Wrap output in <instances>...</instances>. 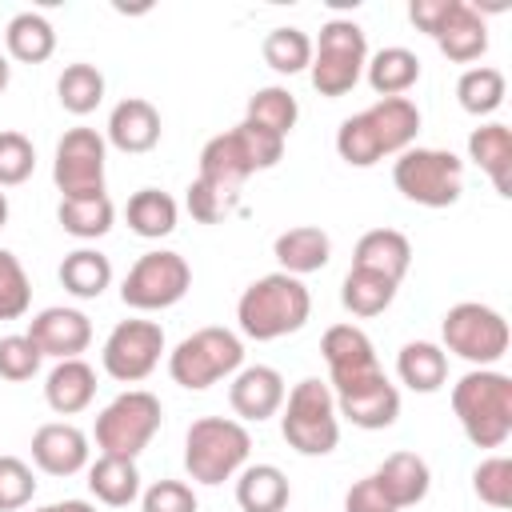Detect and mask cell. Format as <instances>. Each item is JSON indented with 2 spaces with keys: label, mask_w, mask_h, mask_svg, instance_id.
<instances>
[{
  "label": "cell",
  "mask_w": 512,
  "mask_h": 512,
  "mask_svg": "<svg viewBox=\"0 0 512 512\" xmlns=\"http://www.w3.org/2000/svg\"><path fill=\"white\" fill-rule=\"evenodd\" d=\"M436 44H440V52H444L448 60H456V64L480 60V56L488 52V24H484V16H480L476 8L460 4L456 16H452V20L444 24V32L436 36Z\"/></svg>",
  "instance_id": "83f0119b"
},
{
  "label": "cell",
  "mask_w": 512,
  "mask_h": 512,
  "mask_svg": "<svg viewBox=\"0 0 512 512\" xmlns=\"http://www.w3.org/2000/svg\"><path fill=\"white\" fill-rule=\"evenodd\" d=\"M40 360H44V356H40V348L28 340V332L0 340V376H4V380H12V384L32 380V376L40 372Z\"/></svg>",
  "instance_id": "f6af8a7d"
},
{
  "label": "cell",
  "mask_w": 512,
  "mask_h": 512,
  "mask_svg": "<svg viewBox=\"0 0 512 512\" xmlns=\"http://www.w3.org/2000/svg\"><path fill=\"white\" fill-rule=\"evenodd\" d=\"M228 404L240 420H268L284 404V376L268 364L244 368L228 388Z\"/></svg>",
  "instance_id": "ac0fdd59"
},
{
  "label": "cell",
  "mask_w": 512,
  "mask_h": 512,
  "mask_svg": "<svg viewBox=\"0 0 512 512\" xmlns=\"http://www.w3.org/2000/svg\"><path fill=\"white\" fill-rule=\"evenodd\" d=\"M332 396H336V416H344L348 424L368 428V432L392 428L400 416V392H396V384H388L384 368H372L356 380L332 384Z\"/></svg>",
  "instance_id": "4fadbf2b"
},
{
  "label": "cell",
  "mask_w": 512,
  "mask_h": 512,
  "mask_svg": "<svg viewBox=\"0 0 512 512\" xmlns=\"http://www.w3.org/2000/svg\"><path fill=\"white\" fill-rule=\"evenodd\" d=\"M248 448H252V436L240 420L200 416L188 424V436H184V468L196 484L212 488L240 472V464L248 460Z\"/></svg>",
  "instance_id": "3957f363"
},
{
  "label": "cell",
  "mask_w": 512,
  "mask_h": 512,
  "mask_svg": "<svg viewBox=\"0 0 512 512\" xmlns=\"http://www.w3.org/2000/svg\"><path fill=\"white\" fill-rule=\"evenodd\" d=\"M140 504L144 512H196V492L184 480H156Z\"/></svg>",
  "instance_id": "bcb514c9"
},
{
  "label": "cell",
  "mask_w": 512,
  "mask_h": 512,
  "mask_svg": "<svg viewBox=\"0 0 512 512\" xmlns=\"http://www.w3.org/2000/svg\"><path fill=\"white\" fill-rule=\"evenodd\" d=\"M108 140L120 152H132V156L152 152L160 144V112H156V104H148L140 96L120 100L112 108V116H108Z\"/></svg>",
  "instance_id": "d6986e66"
},
{
  "label": "cell",
  "mask_w": 512,
  "mask_h": 512,
  "mask_svg": "<svg viewBox=\"0 0 512 512\" xmlns=\"http://www.w3.org/2000/svg\"><path fill=\"white\" fill-rule=\"evenodd\" d=\"M28 340L40 348V356H56V360H76L88 344H92V324L84 312L76 308H44L32 328Z\"/></svg>",
  "instance_id": "9a60e30c"
},
{
  "label": "cell",
  "mask_w": 512,
  "mask_h": 512,
  "mask_svg": "<svg viewBox=\"0 0 512 512\" xmlns=\"http://www.w3.org/2000/svg\"><path fill=\"white\" fill-rule=\"evenodd\" d=\"M264 64L280 76H296L312 64V40L300 28H272L264 36Z\"/></svg>",
  "instance_id": "f35d334b"
},
{
  "label": "cell",
  "mask_w": 512,
  "mask_h": 512,
  "mask_svg": "<svg viewBox=\"0 0 512 512\" xmlns=\"http://www.w3.org/2000/svg\"><path fill=\"white\" fill-rule=\"evenodd\" d=\"M56 96H60L64 112H72V116L96 112L100 100H104V76H100V68L96 64H68L60 72V80H56Z\"/></svg>",
  "instance_id": "8d00e7d4"
},
{
  "label": "cell",
  "mask_w": 512,
  "mask_h": 512,
  "mask_svg": "<svg viewBox=\"0 0 512 512\" xmlns=\"http://www.w3.org/2000/svg\"><path fill=\"white\" fill-rule=\"evenodd\" d=\"M88 488L100 504L108 508H124L140 496V472H136V460H124V456H100L88 472Z\"/></svg>",
  "instance_id": "4316f807"
},
{
  "label": "cell",
  "mask_w": 512,
  "mask_h": 512,
  "mask_svg": "<svg viewBox=\"0 0 512 512\" xmlns=\"http://www.w3.org/2000/svg\"><path fill=\"white\" fill-rule=\"evenodd\" d=\"M36 496V476L20 456H0V512H16Z\"/></svg>",
  "instance_id": "ee69618b"
},
{
  "label": "cell",
  "mask_w": 512,
  "mask_h": 512,
  "mask_svg": "<svg viewBox=\"0 0 512 512\" xmlns=\"http://www.w3.org/2000/svg\"><path fill=\"white\" fill-rule=\"evenodd\" d=\"M36 512H96L88 500H64V504H48V508H36Z\"/></svg>",
  "instance_id": "816d5d0a"
},
{
  "label": "cell",
  "mask_w": 512,
  "mask_h": 512,
  "mask_svg": "<svg viewBox=\"0 0 512 512\" xmlns=\"http://www.w3.org/2000/svg\"><path fill=\"white\" fill-rule=\"evenodd\" d=\"M4 224H8V196L0 192V228H4Z\"/></svg>",
  "instance_id": "db71d44e"
},
{
  "label": "cell",
  "mask_w": 512,
  "mask_h": 512,
  "mask_svg": "<svg viewBox=\"0 0 512 512\" xmlns=\"http://www.w3.org/2000/svg\"><path fill=\"white\" fill-rule=\"evenodd\" d=\"M4 44H8V56L12 60H20V64H44L56 52V32H52V24L44 16L20 12V16L8 20Z\"/></svg>",
  "instance_id": "f546056e"
},
{
  "label": "cell",
  "mask_w": 512,
  "mask_h": 512,
  "mask_svg": "<svg viewBox=\"0 0 512 512\" xmlns=\"http://www.w3.org/2000/svg\"><path fill=\"white\" fill-rule=\"evenodd\" d=\"M280 432L288 448H296L300 456H328L340 444V416H336L332 388L324 380H300L288 392Z\"/></svg>",
  "instance_id": "277c9868"
},
{
  "label": "cell",
  "mask_w": 512,
  "mask_h": 512,
  "mask_svg": "<svg viewBox=\"0 0 512 512\" xmlns=\"http://www.w3.org/2000/svg\"><path fill=\"white\" fill-rule=\"evenodd\" d=\"M472 488L488 508H512V460L508 456H488L472 472Z\"/></svg>",
  "instance_id": "b9f144b4"
},
{
  "label": "cell",
  "mask_w": 512,
  "mask_h": 512,
  "mask_svg": "<svg viewBox=\"0 0 512 512\" xmlns=\"http://www.w3.org/2000/svg\"><path fill=\"white\" fill-rule=\"evenodd\" d=\"M32 304V284L24 264L0 248V320H20Z\"/></svg>",
  "instance_id": "60d3db41"
},
{
  "label": "cell",
  "mask_w": 512,
  "mask_h": 512,
  "mask_svg": "<svg viewBox=\"0 0 512 512\" xmlns=\"http://www.w3.org/2000/svg\"><path fill=\"white\" fill-rule=\"evenodd\" d=\"M252 172H256V160H252V152H248V144H244V136L236 128L212 136L204 144V152H200V180L208 188H216L228 204L236 200V192L244 188V180Z\"/></svg>",
  "instance_id": "5bb4252c"
},
{
  "label": "cell",
  "mask_w": 512,
  "mask_h": 512,
  "mask_svg": "<svg viewBox=\"0 0 512 512\" xmlns=\"http://www.w3.org/2000/svg\"><path fill=\"white\" fill-rule=\"evenodd\" d=\"M52 180L60 188V200L80 196H104V136L96 128H72L56 144Z\"/></svg>",
  "instance_id": "8fae6325"
},
{
  "label": "cell",
  "mask_w": 512,
  "mask_h": 512,
  "mask_svg": "<svg viewBox=\"0 0 512 512\" xmlns=\"http://www.w3.org/2000/svg\"><path fill=\"white\" fill-rule=\"evenodd\" d=\"M364 68H368V84L380 100L404 96L420 80V56L408 48H380Z\"/></svg>",
  "instance_id": "f1b7e54d"
},
{
  "label": "cell",
  "mask_w": 512,
  "mask_h": 512,
  "mask_svg": "<svg viewBox=\"0 0 512 512\" xmlns=\"http://www.w3.org/2000/svg\"><path fill=\"white\" fill-rule=\"evenodd\" d=\"M392 180L404 200L424 204V208H452L464 192V164L460 156L444 148H408L400 152Z\"/></svg>",
  "instance_id": "5b68a950"
},
{
  "label": "cell",
  "mask_w": 512,
  "mask_h": 512,
  "mask_svg": "<svg viewBox=\"0 0 512 512\" xmlns=\"http://www.w3.org/2000/svg\"><path fill=\"white\" fill-rule=\"evenodd\" d=\"M308 312H312V296L288 272L260 276L256 284L244 288V296L236 304L240 332L252 336V340H280L288 332H300Z\"/></svg>",
  "instance_id": "6da1fadb"
},
{
  "label": "cell",
  "mask_w": 512,
  "mask_h": 512,
  "mask_svg": "<svg viewBox=\"0 0 512 512\" xmlns=\"http://www.w3.org/2000/svg\"><path fill=\"white\" fill-rule=\"evenodd\" d=\"M236 132L244 136V144H248V152H252V160H256V172H264V168H276V164H280V156H284V136H276V132L260 128V124H248V120H240V124H236Z\"/></svg>",
  "instance_id": "7dc6e473"
},
{
  "label": "cell",
  "mask_w": 512,
  "mask_h": 512,
  "mask_svg": "<svg viewBox=\"0 0 512 512\" xmlns=\"http://www.w3.org/2000/svg\"><path fill=\"white\" fill-rule=\"evenodd\" d=\"M372 480H376V484H380V492L396 504V512H400V508L420 504V500L428 496V488H432L428 460H424V456H416V452H392V456L372 472Z\"/></svg>",
  "instance_id": "44dd1931"
},
{
  "label": "cell",
  "mask_w": 512,
  "mask_h": 512,
  "mask_svg": "<svg viewBox=\"0 0 512 512\" xmlns=\"http://www.w3.org/2000/svg\"><path fill=\"white\" fill-rule=\"evenodd\" d=\"M288 476L276 464H252L236 480V504L244 512H284L288 508Z\"/></svg>",
  "instance_id": "484cf974"
},
{
  "label": "cell",
  "mask_w": 512,
  "mask_h": 512,
  "mask_svg": "<svg viewBox=\"0 0 512 512\" xmlns=\"http://www.w3.org/2000/svg\"><path fill=\"white\" fill-rule=\"evenodd\" d=\"M240 360H244V344L228 328H200L176 344V352L168 356V372L180 388L204 392L216 380L232 376Z\"/></svg>",
  "instance_id": "8992f818"
},
{
  "label": "cell",
  "mask_w": 512,
  "mask_h": 512,
  "mask_svg": "<svg viewBox=\"0 0 512 512\" xmlns=\"http://www.w3.org/2000/svg\"><path fill=\"white\" fill-rule=\"evenodd\" d=\"M444 344L448 352H456L460 360L468 364H496L504 352H508V320L488 308V304H476V300H464V304H452L444 312Z\"/></svg>",
  "instance_id": "9c48e42d"
},
{
  "label": "cell",
  "mask_w": 512,
  "mask_h": 512,
  "mask_svg": "<svg viewBox=\"0 0 512 512\" xmlns=\"http://www.w3.org/2000/svg\"><path fill=\"white\" fill-rule=\"evenodd\" d=\"M32 460L48 476H72L88 464V436L76 424H40L32 436Z\"/></svg>",
  "instance_id": "2e32d148"
},
{
  "label": "cell",
  "mask_w": 512,
  "mask_h": 512,
  "mask_svg": "<svg viewBox=\"0 0 512 512\" xmlns=\"http://www.w3.org/2000/svg\"><path fill=\"white\" fill-rule=\"evenodd\" d=\"M56 220H60V228H64L68 236H76V240H96V236H104V232L112 228L116 208H112L108 196H80V200H60Z\"/></svg>",
  "instance_id": "d6a6232c"
},
{
  "label": "cell",
  "mask_w": 512,
  "mask_h": 512,
  "mask_svg": "<svg viewBox=\"0 0 512 512\" xmlns=\"http://www.w3.org/2000/svg\"><path fill=\"white\" fill-rule=\"evenodd\" d=\"M296 116H300V104H296V96L288 88H260L248 100V112H244L248 124H260V128H268L276 136H288L296 128Z\"/></svg>",
  "instance_id": "74e56055"
},
{
  "label": "cell",
  "mask_w": 512,
  "mask_h": 512,
  "mask_svg": "<svg viewBox=\"0 0 512 512\" xmlns=\"http://www.w3.org/2000/svg\"><path fill=\"white\" fill-rule=\"evenodd\" d=\"M344 512H396V504L380 492V484L372 476H364L344 492Z\"/></svg>",
  "instance_id": "f907efd6"
},
{
  "label": "cell",
  "mask_w": 512,
  "mask_h": 512,
  "mask_svg": "<svg viewBox=\"0 0 512 512\" xmlns=\"http://www.w3.org/2000/svg\"><path fill=\"white\" fill-rule=\"evenodd\" d=\"M228 208H232V204H228L216 188H208L200 176L188 184V212H192V220H200V224H216V220H224Z\"/></svg>",
  "instance_id": "681fc988"
},
{
  "label": "cell",
  "mask_w": 512,
  "mask_h": 512,
  "mask_svg": "<svg viewBox=\"0 0 512 512\" xmlns=\"http://www.w3.org/2000/svg\"><path fill=\"white\" fill-rule=\"evenodd\" d=\"M408 264H412V244L396 228H372V232H364L356 240L352 268H364V272H376V276L400 284L404 272H408Z\"/></svg>",
  "instance_id": "ffe728a7"
},
{
  "label": "cell",
  "mask_w": 512,
  "mask_h": 512,
  "mask_svg": "<svg viewBox=\"0 0 512 512\" xmlns=\"http://www.w3.org/2000/svg\"><path fill=\"white\" fill-rule=\"evenodd\" d=\"M376 144H380V156L388 152H408V144L416 140L420 132V108L408 100V96H388V100H376L368 112H364Z\"/></svg>",
  "instance_id": "7402d4cb"
},
{
  "label": "cell",
  "mask_w": 512,
  "mask_h": 512,
  "mask_svg": "<svg viewBox=\"0 0 512 512\" xmlns=\"http://www.w3.org/2000/svg\"><path fill=\"white\" fill-rule=\"evenodd\" d=\"M464 0H412V8H408V16H412V24L420 28V32H428L432 40L444 32V24L456 16V8H460Z\"/></svg>",
  "instance_id": "c3c4849f"
},
{
  "label": "cell",
  "mask_w": 512,
  "mask_h": 512,
  "mask_svg": "<svg viewBox=\"0 0 512 512\" xmlns=\"http://www.w3.org/2000/svg\"><path fill=\"white\" fill-rule=\"evenodd\" d=\"M336 152H340V160L352 164V168H372V164L380 160V144H376V136H372L364 112H356V116H348V120L340 124V132H336Z\"/></svg>",
  "instance_id": "ab89813d"
},
{
  "label": "cell",
  "mask_w": 512,
  "mask_h": 512,
  "mask_svg": "<svg viewBox=\"0 0 512 512\" xmlns=\"http://www.w3.org/2000/svg\"><path fill=\"white\" fill-rule=\"evenodd\" d=\"M452 412L476 448H500L512 436V380L476 368L452 388Z\"/></svg>",
  "instance_id": "7a4b0ae2"
},
{
  "label": "cell",
  "mask_w": 512,
  "mask_h": 512,
  "mask_svg": "<svg viewBox=\"0 0 512 512\" xmlns=\"http://www.w3.org/2000/svg\"><path fill=\"white\" fill-rule=\"evenodd\" d=\"M396 372L412 392H436L448 380V356L428 340H412L400 348Z\"/></svg>",
  "instance_id": "4dcf8cb0"
},
{
  "label": "cell",
  "mask_w": 512,
  "mask_h": 512,
  "mask_svg": "<svg viewBox=\"0 0 512 512\" xmlns=\"http://www.w3.org/2000/svg\"><path fill=\"white\" fill-rule=\"evenodd\" d=\"M160 400L144 388H132L124 396H116L100 416H96V444L104 456H124V460H136L148 440L156 436L160 428Z\"/></svg>",
  "instance_id": "ba28073f"
},
{
  "label": "cell",
  "mask_w": 512,
  "mask_h": 512,
  "mask_svg": "<svg viewBox=\"0 0 512 512\" xmlns=\"http://www.w3.org/2000/svg\"><path fill=\"white\" fill-rule=\"evenodd\" d=\"M188 284H192V268L180 252H144L124 276L120 300L136 312H160L184 300Z\"/></svg>",
  "instance_id": "30bf717a"
},
{
  "label": "cell",
  "mask_w": 512,
  "mask_h": 512,
  "mask_svg": "<svg viewBox=\"0 0 512 512\" xmlns=\"http://www.w3.org/2000/svg\"><path fill=\"white\" fill-rule=\"evenodd\" d=\"M396 288L392 280L376 276V272H364V268H348L344 276V288H340V300L352 316H380L392 300H396Z\"/></svg>",
  "instance_id": "d590c367"
},
{
  "label": "cell",
  "mask_w": 512,
  "mask_h": 512,
  "mask_svg": "<svg viewBox=\"0 0 512 512\" xmlns=\"http://www.w3.org/2000/svg\"><path fill=\"white\" fill-rule=\"evenodd\" d=\"M368 64V40L364 28L352 20H328L320 28V44L312 52V88L320 96H344L356 88L360 72Z\"/></svg>",
  "instance_id": "52a82bcc"
},
{
  "label": "cell",
  "mask_w": 512,
  "mask_h": 512,
  "mask_svg": "<svg viewBox=\"0 0 512 512\" xmlns=\"http://www.w3.org/2000/svg\"><path fill=\"white\" fill-rule=\"evenodd\" d=\"M320 352L328 360V384H344V380H356L372 368H380L376 352H372V340L356 328V324H332L320 340Z\"/></svg>",
  "instance_id": "e0dca14e"
},
{
  "label": "cell",
  "mask_w": 512,
  "mask_h": 512,
  "mask_svg": "<svg viewBox=\"0 0 512 512\" xmlns=\"http://www.w3.org/2000/svg\"><path fill=\"white\" fill-rule=\"evenodd\" d=\"M96 396V372L76 356V360H60L52 372H48V384H44V400L52 412L60 416H76L92 404Z\"/></svg>",
  "instance_id": "d4e9b609"
},
{
  "label": "cell",
  "mask_w": 512,
  "mask_h": 512,
  "mask_svg": "<svg viewBox=\"0 0 512 512\" xmlns=\"http://www.w3.org/2000/svg\"><path fill=\"white\" fill-rule=\"evenodd\" d=\"M164 352V328L156 320H120L104 340V372L120 384L152 376Z\"/></svg>",
  "instance_id": "7c38bea8"
},
{
  "label": "cell",
  "mask_w": 512,
  "mask_h": 512,
  "mask_svg": "<svg viewBox=\"0 0 512 512\" xmlns=\"http://www.w3.org/2000/svg\"><path fill=\"white\" fill-rule=\"evenodd\" d=\"M36 148L24 132H0V188H16L32 176Z\"/></svg>",
  "instance_id": "7bdbcfd3"
},
{
  "label": "cell",
  "mask_w": 512,
  "mask_h": 512,
  "mask_svg": "<svg viewBox=\"0 0 512 512\" xmlns=\"http://www.w3.org/2000/svg\"><path fill=\"white\" fill-rule=\"evenodd\" d=\"M272 256L280 260V268H284L288 276L300 280V276L320 272V268L328 264V256H332V240H328L324 228H316V224H300V228H288V232L276 236Z\"/></svg>",
  "instance_id": "603a6c76"
},
{
  "label": "cell",
  "mask_w": 512,
  "mask_h": 512,
  "mask_svg": "<svg viewBox=\"0 0 512 512\" xmlns=\"http://www.w3.org/2000/svg\"><path fill=\"white\" fill-rule=\"evenodd\" d=\"M8 80H12V64H8L4 56H0V92L8 88Z\"/></svg>",
  "instance_id": "f5cc1de1"
},
{
  "label": "cell",
  "mask_w": 512,
  "mask_h": 512,
  "mask_svg": "<svg viewBox=\"0 0 512 512\" xmlns=\"http://www.w3.org/2000/svg\"><path fill=\"white\" fill-rule=\"evenodd\" d=\"M128 228L144 240H160L176 228V200L160 188H140L128 200Z\"/></svg>",
  "instance_id": "836d02e7"
},
{
  "label": "cell",
  "mask_w": 512,
  "mask_h": 512,
  "mask_svg": "<svg viewBox=\"0 0 512 512\" xmlns=\"http://www.w3.org/2000/svg\"><path fill=\"white\" fill-rule=\"evenodd\" d=\"M468 156L488 172L492 188L508 200L512 196V128L508 124H484L468 136Z\"/></svg>",
  "instance_id": "cb8c5ba5"
},
{
  "label": "cell",
  "mask_w": 512,
  "mask_h": 512,
  "mask_svg": "<svg viewBox=\"0 0 512 512\" xmlns=\"http://www.w3.org/2000/svg\"><path fill=\"white\" fill-rule=\"evenodd\" d=\"M504 92H508L504 72H500V68H488V64L468 68V72L456 80V100H460V108L472 112V116H492V112L504 104Z\"/></svg>",
  "instance_id": "e575fe53"
},
{
  "label": "cell",
  "mask_w": 512,
  "mask_h": 512,
  "mask_svg": "<svg viewBox=\"0 0 512 512\" xmlns=\"http://www.w3.org/2000/svg\"><path fill=\"white\" fill-rule=\"evenodd\" d=\"M60 284L80 296V300H96L108 284H112V264L104 252H92V248H76L64 256L60 264Z\"/></svg>",
  "instance_id": "1f68e13d"
}]
</instances>
